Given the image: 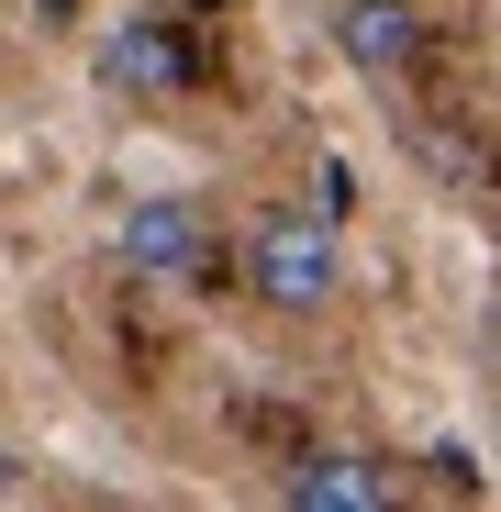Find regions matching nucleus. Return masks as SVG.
Listing matches in <instances>:
<instances>
[{
  "label": "nucleus",
  "mask_w": 501,
  "mask_h": 512,
  "mask_svg": "<svg viewBox=\"0 0 501 512\" xmlns=\"http://www.w3.org/2000/svg\"><path fill=\"white\" fill-rule=\"evenodd\" d=\"M0 501H34V457H23L12 435H0Z\"/></svg>",
  "instance_id": "6"
},
{
  "label": "nucleus",
  "mask_w": 501,
  "mask_h": 512,
  "mask_svg": "<svg viewBox=\"0 0 501 512\" xmlns=\"http://www.w3.org/2000/svg\"><path fill=\"white\" fill-rule=\"evenodd\" d=\"M245 301L279 323H323L346 301V234H334L323 201H268L245 223Z\"/></svg>",
  "instance_id": "1"
},
{
  "label": "nucleus",
  "mask_w": 501,
  "mask_h": 512,
  "mask_svg": "<svg viewBox=\"0 0 501 512\" xmlns=\"http://www.w3.org/2000/svg\"><path fill=\"white\" fill-rule=\"evenodd\" d=\"M490 457H501V446H490Z\"/></svg>",
  "instance_id": "7"
},
{
  "label": "nucleus",
  "mask_w": 501,
  "mask_h": 512,
  "mask_svg": "<svg viewBox=\"0 0 501 512\" xmlns=\"http://www.w3.org/2000/svg\"><path fill=\"white\" fill-rule=\"evenodd\" d=\"M212 256H223V223L190 201V190H134L112 212V268L134 290H167V301H190L212 279Z\"/></svg>",
  "instance_id": "2"
},
{
  "label": "nucleus",
  "mask_w": 501,
  "mask_h": 512,
  "mask_svg": "<svg viewBox=\"0 0 501 512\" xmlns=\"http://www.w3.org/2000/svg\"><path fill=\"white\" fill-rule=\"evenodd\" d=\"M101 90H123V101H167V90H190V45H179V23L167 12H123V23H101Z\"/></svg>",
  "instance_id": "5"
},
{
  "label": "nucleus",
  "mask_w": 501,
  "mask_h": 512,
  "mask_svg": "<svg viewBox=\"0 0 501 512\" xmlns=\"http://www.w3.org/2000/svg\"><path fill=\"white\" fill-rule=\"evenodd\" d=\"M334 56H346L368 90H401L424 67V0H334Z\"/></svg>",
  "instance_id": "4"
},
{
  "label": "nucleus",
  "mask_w": 501,
  "mask_h": 512,
  "mask_svg": "<svg viewBox=\"0 0 501 512\" xmlns=\"http://www.w3.org/2000/svg\"><path fill=\"white\" fill-rule=\"evenodd\" d=\"M279 501L290 512H390L401 501V468L379 446H312V457L279 468Z\"/></svg>",
  "instance_id": "3"
}]
</instances>
